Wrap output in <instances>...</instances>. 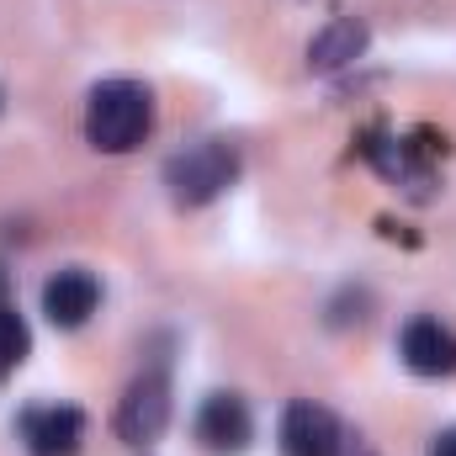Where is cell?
Instances as JSON below:
<instances>
[{"label": "cell", "mask_w": 456, "mask_h": 456, "mask_svg": "<svg viewBox=\"0 0 456 456\" xmlns=\"http://www.w3.org/2000/svg\"><path fill=\"white\" fill-rule=\"evenodd\" d=\"M165 425H170V377H165V366H149L143 377L127 382L112 430L127 446H149V441L165 436Z\"/></svg>", "instance_id": "3957f363"}, {"label": "cell", "mask_w": 456, "mask_h": 456, "mask_svg": "<svg viewBox=\"0 0 456 456\" xmlns=\"http://www.w3.org/2000/svg\"><path fill=\"white\" fill-rule=\"evenodd\" d=\"M5 292H11V281H5V271H0V308H5Z\"/></svg>", "instance_id": "4fadbf2b"}, {"label": "cell", "mask_w": 456, "mask_h": 456, "mask_svg": "<svg viewBox=\"0 0 456 456\" xmlns=\"http://www.w3.org/2000/svg\"><path fill=\"white\" fill-rule=\"evenodd\" d=\"M361 154L393 181V186H403L409 197H430V186H436V165H430V154L419 149V143H409V138H387V133H366V143H361Z\"/></svg>", "instance_id": "52a82bcc"}, {"label": "cell", "mask_w": 456, "mask_h": 456, "mask_svg": "<svg viewBox=\"0 0 456 456\" xmlns=\"http://www.w3.org/2000/svg\"><path fill=\"white\" fill-rule=\"evenodd\" d=\"M366 43H371V32H366L361 16H335L330 27L314 32V43H308V69H314V75L350 69V64L366 53Z\"/></svg>", "instance_id": "30bf717a"}, {"label": "cell", "mask_w": 456, "mask_h": 456, "mask_svg": "<svg viewBox=\"0 0 456 456\" xmlns=\"http://www.w3.org/2000/svg\"><path fill=\"white\" fill-rule=\"evenodd\" d=\"M239 181V149L228 138H202L165 159V186L175 208H208Z\"/></svg>", "instance_id": "7a4b0ae2"}, {"label": "cell", "mask_w": 456, "mask_h": 456, "mask_svg": "<svg viewBox=\"0 0 456 456\" xmlns=\"http://www.w3.org/2000/svg\"><path fill=\"white\" fill-rule=\"evenodd\" d=\"M197 441L213 456H239L255 441V414L239 393H208L197 409Z\"/></svg>", "instance_id": "8992f818"}, {"label": "cell", "mask_w": 456, "mask_h": 456, "mask_svg": "<svg viewBox=\"0 0 456 456\" xmlns=\"http://www.w3.org/2000/svg\"><path fill=\"white\" fill-rule=\"evenodd\" d=\"M276 441H281V452L287 456H345V446H350L345 425L324 409V403H314V398L287 403Z\"/></svg>", "instance_id": "277c9868"}, {"label": "cell", "mask_w": 456, "mask_h": 456, "mask_svg": "<svg viewBox=\"0 0 456 456\" xmlns=\"http://www.w3.org/2000/svg\"><path fill=\"white\" fill-rule=\"evenodd\" d=\"M398 355L414 377H452L456 371V335L441 319H409L398 335Z\"/></svg>", "instance_id": "ba28073f"}, {"label": "cell", "mask_w": 456, "mask_h": 456, "mask_svg": "<svg viewBox=\"0 0 456 456\" xmlns=\"http://www.w3.org/2000/svg\"><path fill=\"white\" fill-rule=\"evenodd\" d=\"M96 303H102V281H96L91 271H80V265L48 276V287H43V314H48L59 330H80V324L96 314Z\"/></svg>", "instance_id": "9c48e42d"}, {"label": "cell", "mask_w": 456, "mask_h": 456, "mask_svg": "<svg viewBox=\"0 0 456 456\" xmlns=\"http://www.w3.org/2000/svg\"><path fill=\"white\" fill-rule=\"evenodd\" d=\"M16 430L32 456H80V446H86V414L75 403H37L21 414Z\"/></svg>", "instance_id": "5b68a950"}, {"label": "cell", "mask_w": 456, "mask_h": 456, "mask_svg": "<svg viewBox=\"0 0 456 456\" xmlns=\"http://www.w3.org/2000/svg\"><path fill=\"white\" fill-rule=\"evenodd\" d=\"M425 456H456V425H452V430H441V436L430 441V452H425Z\"/></svg>", "instance_id": "7c38bea8"}, {"label": "cell", "mask_w": 456, "mask_h": 456, "mask_svg": "<svg viewBox=\"0 0 456 456\" xmlns=\"http://www.w3.org/2000/svg\"><path fill=\"white\" fill-rule=\"evenodd\" d=\"M27 355H32V330H27V319L5 303V308H0V377H11Z\"/></svg>", "instance_id": "8fae6325"}, {"label": "cell", "mask_w": 456, "mask_h": 456, "mask_svg": "<svg viewBox=\"0 0 456 456\" xmlns=\"http://www.w3.org/2000/svg\"><path fill=\"white\" fill-rule=\"evenodd\" d=\"M154 127V96L138 80H102L86 102V138L102 154H133Z\"/></svg>", "instance_id": "6da1fadb"}]
</instances>
